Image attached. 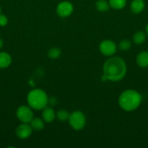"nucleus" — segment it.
<instances>
[{"label":"nucleus","instance_id":"obj_1","mask_svg":"<svg viewBox=\"0 0 148 148\" xmlns=\"http://www.w3.org/2000/svg\"><path fill=\"white\" fill-rule=\"evenodd\" d=\"M127 71L126 64L121 58L113 56L107 59L103 66V81L113 82L121 80L125 77Z\"/></svg>","mask_w":148,"mask_h":148},{"label":"nucleus","instance_id":"obj_13","mask_svg":"<svg viewBox=\"0 0 148 148\" xmlns=\"http://www.w3.org/2000/svg\"><path fill=\"white\" fill-rule=\"evenodd\" d=\"M30 127H32L35 131H41L44 127V121L41 119L40 118H35L33 119L30 121Z\"/></svg>","mask_w":148,"mask_h":148},{"label":"nucleus","instance_id":"obj_19","mask_svg":"<svg viewBox=\"0 0 148 148\" xmlns=\"http://www.w3.org/2000/svg\"><path fill=\"white\" fill-rule=\"evenodd\" d=\"M61 54V50L59 48H52L48 52V56H49L50 59H57L58 57H59Z\"/></svg>","mask_w":148,"mask_h":148},{"label":"nucleus","instance_id":"obj_15","mask_svg":"<svg viewBox=\"0 0 148 148\" xmlns=\"http://www.w3.org/2000/svg\"><path fill=\"white\" fill-rule=\"evenodd\" d=\"M109 4L115 10H120L126 6V0H109Z\"/></svg>","mask_w":148,"mask_h":148},{"label":"nucleus","instance_id":"obj_9","mask_svg":"<svg viewBox=\"0 0 148 148\" xmlns=\"http://www.w3.org/2000/svg\"><path fill=\"white\" fill-rule=\"evenodd\" d=\"M42 116H43V119L46 122L50 123L52 122L55 119V118H56V114H55L53 108H51V107L46 106L43 109Z\"/></svg>","mask_w":148,"mask_h":148},{"label":"nucleus","instance_id":"obj_12","mask_svg":"<svg viewBox=\"0 0 148 148\" xmlns=\"http://www.w3.org/2000/svg\"><path fill=\"white\" fill-rule=\"evenodd\" d=\"M12 62V58L6 52H0V69L7 68Z\"/></svg>","mask_w":148,"mask_h":148},{"label":"nucleus","instance_id":"obj_16","mask_svg":"<svg viewBox=\"0 0 148 148\" xmlns=\"http://www.w3.org/2000/svg\"><path fill=\"white\" fill-rule=\"evenodd\" d=\"M96 8L100 12H107L110 9V4L105 0H99L96 2Z\"/></svg>","mask_w":148,"mask_h":148},{"label":"nucleus","instance_id":"obj_18","mask_svg":"<svg viewBox=\"0 0 148 148\" xmlns=\"http://www.w3.org/2000/svg\"><path fill=\"white\" fill-rule=\"evenodd\" d=\"M119 49L123 51H126L129 50L131 47V43L128 39H123L121 41H120L118 44Z\"/></svg>","mask_w":148,"mask_h":148},{"label":"nucleus","instance_id":"obj_14","mask_svg":"<svg viewBox=\"0 0 148 148\" xmlns=\"http://www.w3.org/2000/svg\"><path fill=\"white\" fill-rule=\"evenodd\" d=\"M146 40V35L143 31H137L133 36V40L136 44H142Z\"/></svg>","mask_w":148,"mask_h":148},{"label":"nucleus","instance_id":"obj_23","mask_svg":"<svg viewBox=\"0 0 148 148\" xmlns=\"http://www.w3.org/2000/svg\"><path fill=\"white\" fill-rule=\"evenodd\" d=\"M1 7H0V14H1Z\"/></svg>","mask_w":148,"mask_h":148},{"label":"nucleus","instance_id":"obj_4","mask_svg":"<svg viewBox=\"0 0 148 148\" xmlns=\"http://www.w3.org/2000/svg\"><path fill=\"white\" fill-rule=\"evenodd\" d=\"M70 124L75 130H81L86 125V116L84 113L80 111H76L70 114Z\"/></svg>","mask_w":148,"mask_h":148},{"label":"nucleus","instance_id":"obj_20","mask_svg":"<svg viewBox=\"0 0 148 148\" xmlns=\"http://www.w3.org/2000/svg\"><path fill=\"white\" fill-rule=\"evenodd\" d=\"M8 23V19L4 14H0V26H5Z\"/></svg>","mask_w":148,"mask_h":148},{"label":"nucleus","instance_id":"obj_10","mask_svg":"<svg viewBox=\"0 0 148 148\" xmlns=\"http://www.w3.org/2000/svg\"><path fill=\"white\" fill-rule=\"evenodd\" d=\"M145 7L144 0H133L131 3V10L135 14L142 12Z\"/></svg>","mask_w":148,"mask_h":148},{"label":"nucleus","instance_id":"obj_21","mask_svg":"<svg viewBox=\"0 0 148 148\" xmlns=\"http://www.w3.org/2000/svg\"><path fill=\"white\" fill-rule=\"evenodd\" d=\"M3 43H3V40L0 38V49L3 47Z\"/></svg>","mask_w":148,"mask_h":148},{"label":"nucleus","instance_id":"obj_22","mask_svg":"<svg viewBox=\"0 0 148 148\" xmlns=\"http://www.w3.org/2000/svg\"><path fill=\"white\" fill-rule=\"evenodd\" d=\"M146 33H147V34L148 35V24L147 25V26H146Z\"/></svg>","mask_w":148,"mask_h":148},{"label":"nucleus","instance_id":"obj_2","mask_svg":"<svg viewBox=\"0 0 148 148\" xmlns=\"http://www.w3.org/2000/svg\"><path fill=\"white\" fill-rule=\"evenodd\" d=\"M142 95L136 90H126L120 95L118 103L120 108L126 111L136 109L142 102Z\"/></svg>","mask_w":148,"mask_h":148},{"label":"nucleus","instance_id":"obj_7","mask_svg":"<svg viewBox=\"0 0 148 148\" xmlns=\"http://www.w3.org/2000/svg\"><path fill=\"white\" fill-rule=\"evenodd\" d=\"M73 11V6L69 1H62L57 7V13L61 17H69Z\"/></svg>","mask_w":148,"mask_h":148},{"label":"nucleus","instance_id":"obj_5","mask_svg":"<svg viewBox=\"0 0 148 148\" xmlns=\"http://www.w3.org/2000/svg\"><path fill=\"white\" fill-rule=\"evenodd\" d=\"M17 119L23 123H29L33 119V113L30 108L26 106H22L16 111Z\"/></svg>","mask_w":148,"mask_h":148},{"label":"nucleus","instance_id":"obj_11","mask_svg":"<svg viewBox=\"0 0 148 148\" xmlns=\"http://www.w3.org/2000/svg\"><path fill=\"white\" fill-rule=\"evenodd\" d=\"M136 64L140 67H148V52L142 51L136 56Z\"/></svg>","mask_w":148,"mask_h":148},{"label":"nucleus","instance_id":"obj_17","mask_svg":"<svg viewBox=\"0 0 148 148\" xmlns=\"http://www.w3.org/2000/svg\"><path fill=\"white\" fill-rule=\"evenodd\" d=\"M57 118L60 121H65L69 119L70 114L64 109H60L57 111L56 114Z\"/></svg>","mask_w":148,"mask_h":148},{"label":"nucleus","instance_id":"obj_8","mask_svg":"<svg viewBox=\"0 0 148 148\" xmlns=\"http://www.w3.org/2000/svg\"><path fill=\"white\" fill-rule=\"evenodd\" d=\"M32 127L30 125H28V123H23L20 124L16 129V135L17 137L21 140H25L26 138H28L32 133Z\"/></svg>","mask_w":148,"mask_h":148},{"label":"nucleus","instance_id":"obj_3","mask_svg":"<svg viewBox=\"0 0 148 148\" xmlns=\"http://www.w3.org/2000/svg\"><path fill=\"white\" fill-rule=\"evenodd\" d=\"M27 101L29 106L34 110H43L49 103L47 95L41 89H35L28 94Z\"/></svg>","mask_w":148,"mask_h":148},{"label":"nucleus","instance_id":"obj_6","mask_svg":"<svg viewBox=\"0 0 148 148\" xmlns=\"http://www.w3.org/2000/svg\"><path fill=\"white\" fill-rule=\"evenodd\" d=\"M117 46L115 43L110 40H104L100 44V51L104 56H113L116 52Z\"/></svg>","mask_w":148,"mask_h":148}]
</instances>
